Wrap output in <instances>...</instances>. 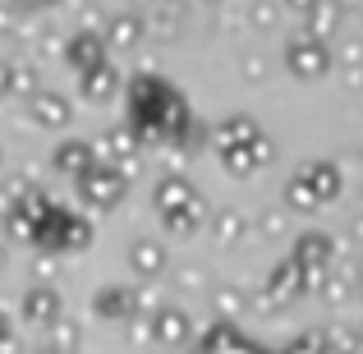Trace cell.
<instances>
[{"label": "cell", "mask_w": 363, "mask_h": 354, "mask_svg": "<svg viewBox=\"0 0 363 354\" xmlns=\"http://www.w3.org/2000/svg\"><path fill=\"white\" fill-rule=\"evenodd\" d=\"M28 313H33V318H51V313H55V294L51 290H42V294H28Z\"/></svg>", "instance_id": "7a4b0ae2"}, {"label": "cell", "mask_w": 363, "mask_h": 354, "mask_svg": "<svg viewBox=\"0 0 363 354\" xmlns=\"http://www.w3.org/2000/svg\"><path fill=\"white\" fill-rule=\"evenodd\" d=\"M88 161H92V152L83 148V143H65L60 148V166L65 170H88Z\"/></svg>", "instance_id": "6da1fadb"}]
</instances>
